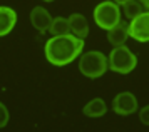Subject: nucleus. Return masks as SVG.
Returning a JSON list of instances; mask_svg holds the SVG:
<instances>
[{
  "label": "nucleus",
  "mask_w": 149,
  "mask_h": 132,
  "mask_svg": "<svg viewBox=\"0 0 149 132\" xmlns=\"http://www.w3.org/2000/svg\"><path fill=\"white\" fill-rule=\"evenodd\" d=\"M84 39L75 37L74 33L67 35H52V39L45 42V57L52 65L62 67L70 64L82 53Z\"/></svg>",
  "instance_id": "nucleus-1"
},
{
  "label": "nucleus",
  "mask_w": 149,
  "mask_h": 132,
  "mask_svg": "<svg viewBox=\"0 0 149 132\" xmlns=\"http://www.w3.org/2000/svg\"><path fill=\"white\" fill-rule=\"evenodd\" d=\"M109 69L107 57L102 52L97 50H91V52L81 53L79 59V70L81 74H84L89 79H97L106 74V70Z\"/></svg>",
  "instance_id": "nucleus-2"
},
{
  "label": "nucleus",
  "mask_w": 149,
  "mask_h": 132,
  "mask_svg": "<svg viewBox=\"0 0 149 132\" xmlns=\"http://www.w3.org/2000/svg\"><path fill=\"white\" fill-rule=\"evenodd\" d=\"M107 62H109V69L112 72L129 74L137 65V57L126 45H119V47H114L112 52L109 53Z\"/></svg>",
  "instance_id": "nucleus-3"
},
{
  "label": "nucleus",
  "mask_w": 149,
  "mask_h": 132,
  "mask_svg": "<svg viewBox=\"0 0 149 132\" xmlns=\"http://www.w3.org/2000/svg\"><path fill=\"white\" fill-rule=\"evenodd\" d=\"M94 22L97 24L99 28L104 30H111L114 25H117L121 22V10L119 5L107 0V2H101L99 5L94 8Z\"/></svg>",
  "instance_id": "nucleus-4"
},
{
  "label": "nucleus",
  "mask_w": 149,
  "mask_h": 132,
  "mask_svg": "<svg viewBox=\"0 0 149 132\" xmlns=\"http://www.w3.org/2000/svg\"><path fill=\"white\" fill-rule=\"evenodd\" d=\"M129 37L137 42H149V12H142L131 20Z\"/></svg>",
  "instance_id": "nucleus-5"
},
{
  "label": "nucleus",
  "mask_w": 149,
  "mask_h": 132,
  "mask_svg": "<svg viewBox=\"0 0 149 132\" xmlns=\"http://www.w3.org/2000/svg\"><path fill=\"white\" fill-rule=\"evenodd\" d=\"M112 110L119 115H131L137 112V99L131 92L117 94L112 100Z\"/></svg>",
  "instance_id": "nucleus-6"
},
{
  "label": "nucleus",
  "mask_w": 149,
  "mask_h": 132,
  "mask_svg": "<svg viewBox=\"0 0 149 132\" xmlns=\"http://www.w3.org/2000/svg\"><path fill=\"white\" fill-rule=\"evenodd\" d=\"M30 24L34 25V28H37V32L44 33L50 28L52 17L44 7H34L30 12Z\"/></svg>",
  "instance_id": "nucleus-7"
},
{
  "label": "nucleus",
  "mask_w": 149,
  "mask_h": 132,
  "mask_svg": "<svg viewBox=\"0 0 149 132\" xmlns=\"http://www.w3.org/2000/svg\"><path fill=\"white\" fill-rule=\"evenodd\" d=\"M129 39V24L126 22H119L117 25H114L111 30H107V40L111 42V45L119 47L126 45V40Z\"/></svg>",
  "instance_id": "nucleus-8"
},
{
  "label": "nucleus",
  "mask_w": 149,
  "mask_h": 132,
  "mask_svg": "<svg viewBox=\"0 0 149 132\" xmlns=\"http://www.w3.org/2000/svg\"><path fill=\"white\" fill-rule=\"evenodd\" d=\"M15 24H17V13L14 8L0 7V37L12 32Z\"/></svg>",
  "instance_id": "nucleus-9"
},
{
  "label": "nucleus",
  "mask_w": 149,
  "mask_h": 132,
  "mask_svg": "<svg viewBox=\"0 0 149 132\" xmlns=\"http://www.w3.org/2000/svg\"><path fill=\"white\" fill-rule=\"evenodd\" d=\"M69 24H70V32L79 39H86L89 35V24L86 17L82 13H72L69 17Z\"/></svg>",
  "instance_id": "nucleus-10"
},
{
  "label": "nucleus",
  "mask_w": 149,
  "mask_h": 132,
  "mask_svg": "<svg viewBox=\"0 0 149 132\" xmlns=\"http://www.w3.org/2000/svg\"><path fill=\"white\" fill-rule=\"evenodd\" d=\"M84 115L87 117H102L104 114L107 112V106L102 99H92L91 102H87L84 109H82Z\"/></svg>",
  "instance_id": "nucleus-11"
},
{
  "label": "nucleus",
  "mask_w": 149,
  "mask_h": 132,
  "mask_svg": "<svg viewBox=\"0 0 149 132\" xmlns=\"http://www.w3.org/2000/svg\"><path fill=\"white\" fill-rule=\"evenodd\" d=\"M49 32L52 33V35H67V33H70V24H69V19H64V17L52 19V24H50Z\"/></svg>",
  "instance_id": "nucleus-12"
},
{
  "label": "nucleus",
  "mask_w": 149,
  "mask_h": 132,
  "mask_svg": "<svg viewBox=\"0 0 149 132\" xmlns=\"http://www.w3.org/2000/svg\"><path fill=\"white\" fill-rule=\"evenodd\" d=\"M122 7H124V15H126L129 20H132L134 17H137L139 13H142L141 0H127Z\"/></svg>",
  "instance_id": "nucleus-13"
},
{
  "label": "nucleus",
  "mask_w": 149,
  "mask_h": 132,
  "mask_svg": "<svg viewBox=\"0 0 149 132\" xmlns=\"http://www.w3.org/2000/svg\"><path fill=\"white\" fill-rule=\"evenodd\" d=\"M7 122H8V110L7 107L0 102V129L7 126Z\"/></svg>",
  "instance_id": "nucleus-14"
},
{
  "label": "nucleus",
  "mask_w": 149,
  "mask_h": 132,
  "mask_svg": "<svg viewBox=\"0 0 149 132\" xmlns=\"http://www.w3.org/2000/svg\"><path fill=\"white\" fill-rule=\"evenodd\" d=\"M139 120L144 126H149V106L142 107L141 110H139Z\"/></svg>",
  "instance_id": "nucleus-15"
},
{
  "label": "nucleus",
  "mask_w": 149,
  "mask_h": 132,
  "mask_svg": "<svg viewBox=\"0 0 149 132\" xmlns=\"http://www.w3.org/2000/svg\"><path fill=\"white\" fill-rule=\"evenodd\" d=\"M112 2H116V3H117V5H124V3H126V2H127V0H112Z\"/></svg>",
  "instance_id": "nucleus-16"
},
{
  "label": "nucleus",
  "mask_w": 149,
  "mask_h": 132,
  "mask_svg": "<svg viewBox=\"0 0 149 132\" xmlns=\"http://www.w3.org/2000/svg\"><path fill=\"white\" fill-rule=\"evenodd\" d=\"M142 2V5L146 7V8H149V0H141Z\"/></svg>",
  "instance_id": "nucleus-17"
},
{
  "label": "nucleus",
  "mask_w": 149,
  "mask_h": 132,
  "mask_svg": "<svg viewBox=\"0 0 149 132\" xmlns=\"http://www.w3.org/2000/svg\"><path fill=\"white\" fill-rule=\"evenodd\" d=\"M42 2H54V0H42Z\"/></svg>",
  "instance_id": "nucleus-18"
}]
</instances>
